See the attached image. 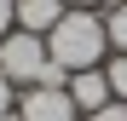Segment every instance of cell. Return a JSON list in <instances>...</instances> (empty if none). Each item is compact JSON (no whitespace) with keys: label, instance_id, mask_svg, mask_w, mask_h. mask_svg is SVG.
I'll use <instances>...</instances> for the list:
<instances>
[{"label":"cell","instance_id":"1","mask_svg":"<svg viewBox=\"0 0 127 121\" xmlns=\"http://www.w3.org/2000/svg\"><path fill=\"white\" fill-rule=\"evenodd\" d=\"M104 46H110V35H104V17H93V12H64L58 17V29L46 35V58L52 64H64V69H98V58H104Z\"/></svg>","mask_w":127,"mask_h":121},{"label":"cell","instance_id":"2","mask_svg":"<svg viewBox=\"0 0 127 121\" xmlns=\"http://www.w3.org/2000/svg\"><path fill=\"white\" fill-rule=\"evenodd\" d=\"M46 64H52V58H46V35H23V29H12L6 40H0V75H6L12 87H35Z\"/></svg>","mask_w":127,"mask_h":121},{"label":"cell","instance_id":"3","mask_svg":"<svg viewBox=\"0 0 127 121\" xmlns=\"http://www.w3.org/2000/svg\"><path fill=\"white\" fill-rule=\"evenodd\" d=\"M23 121H75L81 110L69 104V87H29L23 104H17Z\"/></svg>","mask_w":127,"mask_h":121},{"label":"cell","instance_id":"4","mask_svg":"<svg viewBox=\"0 0 127 121\" xmlns=\"http://www.w3.org/2000/svg\"><path fill=\"white\" fill-rule=\"evenodd\" d=\"M110 75H104V69H75L69 75V104L81 110V115H93V110H104V104H110Z\"/></svg>","mask_w":127,"mask_h":121},{"label":"cell","instance_id":"5","mask_svg":"<svg viewBox=\"0 0 127 121\" xmlns=\"http://www.w3.org/2000/svg\"><path fill=\"white\" fill-rule=\"evenodd\" d=\"M64 12H69L64 0H17V29L23 35H52Z\"/></svg>","mask_w":127,"mask_h":121},{"label":"cell","instance_id":"6","mask_svg":"<svg viewBox=\"0 0 127 121\" xmlns=\"http://www.w3.org/2000/svg\"><path fill=\"white\" fill-rule=\"evenodd\" d=\"M104 35H110L116 52H127V0H116V6L104 12Z\"/></svg>","mask_w":127,"mask_h":121},{"label":"cell","instance_id":"7","mask_svg":"<svg viewBox=\"0 0 127 121\" xmlns=\"http://www.w3.org/2000/svg\"><path fill=\"white\" fill-rule=\"evenodd\" d=\"M104 75H110V92H116L121 104H127V52H116L110 64H104Z\"/></svg>","mask_w":127,"mask_h":121},{"label":"cell","instance_id":"8","mask_svg":"<svg viewBox=\"0 0 127 121\" xmlns=\"http://www.w3.org/2000/svg\"><path fill=\"white\" fill-rule=\"evenodd\" d=\"M87 121H127V104H121V98H110V104H104V110H93Z\"/></svg>","mask_w":127,"mask_h":121},{"label":"cell","instance_id":"9","mask_svg":"<svg viewBox=\"0 0 127 121\" xmlns=\"http://www.w3.org/2000/svg\"><path fill=\"white\" fill-rule=\"evenodd\" d=\"M17 29V0H0V40Z\"/></svg>","mask_w":127,"mask_h":121},{"label":"cell","instance_id":"10","mask_svg":"<svg viewBox=\"0 0 127 121\" xmlns=\"http://www.w3.org/2000/svg\"><path fill=\"white\" fill-rule=\"evenodd\" d=\"M0 115H12V81L0 75Z\"/></svg>","mask_w":127,"mask_h":121},{"label":"cell","instance_id":"11","mask_svg":"<svg viewBox=\"0 0 127 121\" xmlns=\"http://www.w3.org/2000/svg\"><path fill=\"white\" fill-rule=\"evenodd\" d=\"M64 6H75V12H93V6H104V0H64Z\"/></svg>","mask_w":127,"mask_h":121},{"label":"cell","instance_id":"12","mask_svg":"<svg viewBox=\"0 0 127 121\" xmlns=\"http://www.w3.org/2000/svg\"><path fill=\"white\" fill-rule=\"evenodd\" d=\"M0 121H23V115H17V110H12V115H0Z\"/></svg>","mask_w":127,"mask_h":121}]
</instances>
